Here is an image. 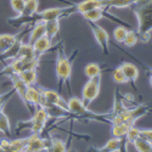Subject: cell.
I'll return each mask as SVG.
<instances>
[{
    "mask_svg": "<svg viewBox=\"0 0 152 152\" xmlns=\"http://www.w3.org/2000/svg\"><path fill=\"white\" fill-rule=\"evenodd\" d=\"M137 4L139 7L135 10L137 33L142 37V40H147L152 31V0H139Z\"/></svg>",
    "mask_w": 152,
    "mask_h": 152,
    "instance_id": "6da1fadb",
    "label": "cell"
},
{
    "mask_svg": "<svg viewBox=\"0 0 152 152\" xmlns=\"http://www.w3.org/2000/svg\"><path fill=\"white\" fill-rule=\"evenodd\" d=\"M71 75H72V63L69 58L65 55V53L60 50L57 54V60H56V77H57L58 85L61 86L66 82L69 86Z\"/></svg>",
    "mask_w": 152,
    "mask_h": 152,
    "instance_id": "7a4b0ae2",
    "label": "cell"
},
{
    "mask_svg": "<svg viewBox=\"0 0 152 152\" xmlns=\"http://www.w3.org/2000/svg\"><path fill=\"white\" fill-rule=\"evenodd\" d=\"M100 88H101V77L89 79L84 84L83 90H82V101L86 107L99 96Z\"/></svg>",
    "mask_w": 152,
    "mask_h": 152,
    "instance_id": "3957f363",
    "label": "cell"
},
{
    "mask_svg": "<svg viewBox=\"0 0 152 152\" xmlns=\"http://www.w3.org/2000/svg\"><path fill=\"white\" fill-rule=\"evenodd\" d=\"M39 66V58L35 57V58H18L15 57L12 60V62L6 67L5 73H16L20 74L22 71H26L29 68H37Z\"/></svg>",
    "mask_w": 152,
    "mask_h": 152,
    "instance_id": "277c9868",
    "label": "cell"
},
{
    "mask_svg": "<svg viewBox=\"0 0 152 152\" xmlns=\"http://www.w3.org/2000/svg\"><path fill=\"white\" fill-rule=\"evenodd\" d=\"M49 118V115H48V112L43 107V106H38L35 107V111H34V115L32 117V126H31V129L34 134H40L44 129V126L46 124V121Z\"/></svg>",
    "mask_w": 152,
    "mask_h": 152,
    "instance_id": "5b68a950",
    "label": "cell"
},
{
    "mask_svg": "<svg viewBox=\"0 0 152 152\" xmlns=\"http://www.w3.org/2000/svg\"><path fill=\"white\" fill-rule=\"evenodd\" d=\"M42 93V96H43V101H42V105L43 104H50V105H55V106H58L60 108H62L63 111L68 112V108H67V102L63 101V99L61 97V95L54 90H48V89H44V90H40Z\"/></svg>",
    "mask_w": 152,
    "mask_h": 152,
    "instance_id": "8992f818",
    "label": "cell"
},
{
    "mask_svg": "<svg viewBox=\"0 0 152 152\" xmlns=\"http://www.w3.org/2000/svg\"><path fill=\"white\" fill-rule=\"evenodd\" d=\"M50 144L48 145L46 140L42 139L39 134H32L31 136L27 137V146H26V152H44L48 151Z\"/></svg>",
    "mask_w": 152,
    "mask_h": 152,
    "instance_id": "52a82bcc",
    "label": "cell"
},
{
    "mask_svg": "<svg viewBox=\"0 0 152 152\" xmlns=\"http://www.w3.org/2000/svg\"><path fill=\"white\" fill-rule=\"evenodd\" d=\"M68 9L66 7H50L46 10H43L40 12H37V17L40 18V21L43 22H48V21H54V20H58Z\"/></svg>",
    "mask_w": 152,
    "mask_h": 152,
    "instance_id": "ba28073f",
    "label": "cell"
},
{
    "mask_svg": "<svg viewBox=\"0 0 152 152\" xmlns=\"http://www.w3.org/2000/svg\"><path fill=\"white\" fill-rule=\"evenodd\" d=\"M90 26H91V29H93V33H94V37H95L97 44L101 46V49L104 50L105 54H108V42H110V38H108L107 32L102 27L97 26V24L91 23Z\"/></svg>",
    "mask_w": 152,
    "mask_h": 152,
    "instance_id": "9c48e42d",
    "label": "cell"
},
{
    "mask_svg": "<svg viewBox=\"0 0 152 152\" xmlns=\"http://www.w3.org/2000/svg\"><path fill=\"white\" fill-rule=\"evenodd\" d=\"M24 99H26V106L28 108H29V106H34V107L42 106V101H43L42 93H40V90H38L37 88H34L33 85L27 88Z\"/></svg>",
    "mask_w": 152,
    "mask_h": 152,
    "instance_id": "30bf717a",
    "label": "cell"
},
{
    "mask_svg": "<svg viewBox=\"0 0 152 152\" xmlns=\"http://www.w3.org/2000/svg\"><path fill=\"white\" fill-rule=\"evenodd\" d=\"M67 108H68V112L74 113V115H79V116H84L86 113H90V111L88 110V107L84 105L83 101L78 97H74V96H72L68 100Z\"/></svg>",
    "mask_w": 152,
    "mask_h": 152,
    "instance_id": "8fae6325",
    "label": "cell"
},
{
    "mask_svg": "<svg viewBox=\"0 0 152 152\" xmlns=\"http://www.w3.org/2000/svg\"><path fill=\"white\" fill-rule=\"evenodd\" d=\"M9 75H10V79H11V83H12V86H14L15 91L18 94V96H20L21 100L23 101V104L26 105V99H24V96H26V90H27L28 85L21 79V77H20L18 74L11 73V74H9Z\"/></svg>",
    "mask_w": 152,
    "mask_h": 152,
    "instance_id": "7c38bea8",
    "label": "cell"
},
{
    "mask_svg": "<svg viewBox=\"0 0 152 152\" xmlns=\"http://www.w3.org/2000/svg\"><path fill=\"white\" fill-rule=\"evenodd\" d=\"M18 42L17 35L14 34H0V55H5L9 50Z\"/></svg>",
    "mask_w": 152,
    "mask_h": 152,
    "instance_id": "4fadbf2b",
    "label": "cell"
},
{
    "mask_svg": "<svg viewBox=\"0 0 152 152\" xmlns=\"http://www.w3.org/2000/svg\"><path fill=\"white\" fill-rule=\"evenodd\" d=\"M32 45H33V49H34V53H35L37 57L39 58V56L45 54L48 50L51 48V39H50L48 35H44V37L39 38V39H37Z\"/></svg>",
    "mask_w": 152,
    "mask_h": 152,
    "instance_id": "5bb4252c",
    "label": "cell"
},
{
    "mask_svg": "<svg viewBox=\"0 0 152 152\" xmlns=\"http://www.w3.org/2000/svg\"><path fill=\"white\" fill-rule=\"evenodd\" d=\"M104 0H83L75 6V11L84 14L86 11H90L94 9H104Z\"/></svg>",
    "mask_w": 152,
    "mask_h": 152,
    "instance_id": "9a60e30c",
    "label": "cell"
},
{
    "mask_svg": "<svg viewBox=\"0 0 152 152\" xmlns=\"http://www.w3.org/2000/svg\"><path fill=\"white\" fill-rule=\"evenodd\" d=\"M125 75V78L128 79V82H135L139 77V69L135 65H133V63L130 62H124L122 63V65L119 66Z\"/></svg>",
    "mask_w": 152,
    "mask_h": 152,
    "instance_id": "2e32d148",
    "label": "cell"
},
{
    "mask_svg": "<svg viewBox=\"0 0 152 152\" xmlns=\"http://www.w3.org/2000/svg\"><path fill=\"white\" fill-rule=\"evenodd\" d=\"M46 35V29H45V22L43 21H38L29 34V44H33L37 39Z\"/></svg>",
    "mask_w": 152,
    "mask_h": 152,
    "instance_id": "e0dca14e",
    "label": "cell"
},
{
    "mask_svg": "<svg viewBox=\"0 0 152 152\" xmlns=\"http://www.w3.org/2000/svg\"><path fill=\"white\" fill-rule=\"evenodd\" d=\"M16 57L18 58H35L37 55L34 53V49L32 44H23L21 43L20 48H18V51L16 54Z\"/></svg>",
    "mask_w": 152,
    "mask_h": 152,
    "instance_id": "ac0fdd59",
    "label": "cell"
},
{
    "mask_svg": "<svg viewBox=\"0 0 152 152\" xmlns=\"http://www.w3.org/2000/svg\"><path fill=\"white\" fill-rule=\"evenodd\" d=\"M18 75L28 86L34 85L37 83V79H38L37 68H29V69H26V71H22Z\"/></svg>",
    "mask_w": 152,
    "mask_h": 152,
    "instance_id": "d6986e66",
    "label": "cell"
},
{
    "mask_svg": "<svg viewBox=\"0 0 152 152\" xmlns=\"http://www.w3.org/2000/svg\"><path fill=\"white\" fill-rule=\"evenodd\" d=\"M38 7H39V0H26L24 1V9L21 16L31 17L35 15L38 12Z\"/></svg>",
    "mask_w": 152,
    "mask_h": 152,
    "instance_id": "ffe728a7",
    "label": "cell"
},
{
    "mask_svg": "<svg viewBox=\"0 0 152 152\" xmlns=\"http://www.w3.org/2000/svg\"><path fill=\"white\" fill-rule=\"evenodd\" d=\"M130 126H133V125H130L128 123L113 124V126H112V135H113V137H119V139L124 137L126 134H128Z\"/></svg>",
    "mask_w": 152,
    "mask_h": 152,
    "instance_id": "44dd1931",
    "label": "cell"
},
{
    "mask_svg": "<svg viewBox=\"0 0 152 152\" xmlns=\"http://www.w3.org/2000/svg\"><path fill=\"white\" fill-rule=\"evenodd\" d=\"M84 74L89 79H93V78H96V77H101V67L95 62L88 63V65L84 67Z\"/></svg>",
    "mask_w": 152,
    "mask_h": 152,
    "instance_id": "7402d4cb",
    "label": "cell"
},
{
    "mask_svg": "<svg viewBox=\"0 0 152 152\" xmlns=\"http://www.w3.org/2000/svg\"><path fill=\"white\" fill-rule=\"evenodd\" d=\"M26 146H27V137L15 139V140L10 141V147L7 152H24Z\"/></svg>",
    "mask_w": 152,
    "mask_h": 152,
    "instance_id": "603a6c76",
    "label": "cell"
},
{
    "mask_svg": "<svg viewBox=\"0 0 152 152\" xmlns=\"http://www.w3.org/2000/svg\"><path fill=\"white\" fill-rule=\"evenodd\" d=\"M82 15L88 22L95 23V22H97L99 20H101L104 17V11H102V9H94V10L84 12V14H82Z\"/></svg>",
    "mask_w": 152,
    "mask_h": 152,
    "instance_id": "cb8c5ba5",
    "label": "cell"
},
{
    "mask_svg": "<svg viewBox=\"0 0 152 152\" xmlns=\"http://www.w3.org/2000/svg\"><path fill=\"white\" fill-rule=\"evenodd\" d=\"M45 29H46V35L53 39L55 38L60 31V22L58 20H54V21H48L45 22Z\"/></svg>",
    "mask_w": 152,
    "mask_h": 152,
    "instance_id": "d4e9b609",
    "label": "cell"
},
{
    "mask_svg": "<svg viewBox=\"0 0 152 152\" xmlns=\"http://www.w3.org/2000/svg\"><path fill=\"white\" fill-rule=\"evenodd\" d=\"M133 145L137 152H152V144L150 141L145 140V139H142L141 136L137 137L133 142Z\"/></svg>",
    "mask_w": 152,
    "mask_h": 152,
    "instance_id": "484cf974",
    "label": "cell"
},
{
    "mask_svg": "<svg viewBox=\"0 0 152 152\" xmlns=\"http://www.w3.org/2000/svg\"><path fill=\"white\" fill-rule=\"evenodd\" d=\"M139 0H104V6L113 7H128L133 4H136Z\"/></svg>",
    "mask_w": 152,
    "mask_h": 152,
    "instance_id": "4316f807",
    "label": "cell"
},
{
    "mask_svg": "<svg viewBox=\"0 0 152 152\" xmlns=\"http://www.w3.org/2000/svg\"><path fill=\"white\" fill-rule=\"evenodd\" d=\"M0 133H3L6 136L10 135L11 133V125H10L9 117L6 116V113L3 110L0 111Z\"/></svg>",
    "mask_w": 152,
    "mask_h": 152,
    "instance_id": "83f0119b",
    "label": "cell"
},
{
    "mask_svg": "<svg viewBox=\"0 0 152 152\" xmlns=\"http://www.w3.org/2000/svg\"><path fill=\"white\" fill-rule=\"evenodd\" d=\"M122 147V139L119 137H113L107 141V144L104 146L102 151L105 152H117Z\"/></svg>",
    "mask_w": 152,
    "mask_h": 152,
    "instance_id": "f1b7e54d",
    "label": "cell"
},
{
    "mask_svg": "<svg viewBox=\"0 0 152 152\" xmlns=\"http://www.w3.org/2000/svg\"><path fill=\"white\" fill-rule=\"evenodd\" d=\"M66 144L63 142L60 139L53 137L51 141H50V146L48 148V152H66Z\"/></svg>",
    "mask_w": 152,
    "mask_h": 152,
    "instance_id": "f546056e",
    "label": "cell"
},
{
    "mask_svg": "<svg viewBox=\"0 0 152 152\" xmlns=\"http://www.w3.org/2000/svg\"><path fill=\"white\" fill-rule=\"evenodd\" d=\"M126 33H128V29L123 26H118L115 31H113V38L117 40V42H121L123 43L125 37H126Z\"/></svg>",
    "mask_w": 152,
    "mask_h": 152,
    "instance_id": "4dcf8cb0",
    "label": "cell"
},
{
    "mask_svg": "<svg viewBox=\"0 0 152 152\" xmlns=\"http://www.w3.org/2000/svg\"><path fill=\"white\" fill-rule=\"evenodd\" d=\"M112 77H113V80H115L116 83H118V84H124V83L128 82V79L125 78V75H124L121 67H117L115 71H113Z\"/></svg>",
    "mask_w": 152,
    "mask_h": 152,
    "instance_id": "1f68e13d",
    "label": "cell"
},
{
    "mask_svg": "<svg viewBox=\"0 0 152 152\" xmlns=\"http://www.w3.org/2000/svg\"><path fill=\"white\" fill-rule=\"evenodd\" d=\"M24 1H26V0H10V5H11L12 10H14L16 14H18L20 16L22 15L23 9H24Z\"/></svg>",
    "mask_w": 152,
    "mask_h": 152,
    "instance_id": "d6a6232c",
    "label": "cell"
},
{
    "mask_svg": "<svg viewBox=\"0 0 152 152\" xmlns=\"http://www.w3.org/2000/svg\"><path fill=\"white\" fill-rule=\"evenodd\" d=\"M125 137H126V141L133 144V142L136 140L137 137H140V129L135 128L134 125H133V126H130V129H129L128 134L125 135Z\"/></svg>",
    "mask_w": 152,
    "mask_h": 152,
    "instance_id": "836d02e7",
    "label": "cell"
},
{
    "mask_svg": "<svg viewBox=\"0 0 152 152\" xmlns=\"http://www.w3.org/2000/svg\"><path fill=\"white\" fill-rule=\"evenodd\" d=\"M123 43L125 44V46H128V48L134 46V45L137 43V37H136L135 32L128 31V33H126V37H125V39H124Z\"/></svg>",
    "mask_w": 152,
    "mask_h": 152,
    "instance_id": "e575fe53",
    "label": "cell"
},
{
    "mask_svg": "<svg viewBox=\"0 0 152 152\" xmlns=\"http://www.w3.org/2000/svg\"><path fill=\"white\" fill-rule=\"evenodd\" d=\"M140 136L152 144V129H144V130H140Z\"/></svg>",
    "mask_w": 152,
    "mask_h": 152,
    "instance_id": "d590c367",
    "label": "cell"
},
{
    "mask_svg": "<svg viewBox=\"0 0 152 152\" xmlns=\"http://www.w3.org/2000/svg\"><path fill=\"white\" fill-rule=\"evenodd\" d=\"M0 147H1L4 151H9V147H10V140L9 139H6V137H4V139H0Z\"/></svg>",
    "mask_w": 152,
    "mask_h": 152,
    "instance_id": "8d00e7d4",
    "label": "cell"
},
{
    "mask_svg": "<svg viewBox=\"0 0 152 152\" xmlns=\"http://www.w3.org/2000/svg\"><path fill=\"white\" fill-rule=\"evenodd\" d=\"M11 95V93H5V94H0V111L3 110V106H4V104H5V101H6V99H9L7 96H10Z\"/></svg>",
    "mask_w": 152,
    "mask_h": 152,
    "instance_id": "74e56055",
    "label": "cell"
},
{
    "mask_svg": "<svg viewBox=\"0 0 152 152\" xmlns=\"http://www.w3.org/2000/svg\"><path fill=\"white\" fill-rule=\"evenodd\" d=\"M150 85L152 86V75H151V77H150Z\"/></svg>",
    "mask_w": 152,
    "mask_h": 152,
    "instance_id": "f35d334b",
    "label": "cell"
},
{
    "mask_svg": "<svg viewBox=\"0 0 152 152\" xmlns=\"http://www.w3.org/2000/svg\"><path fill=\"white\" fill-rule=\"evenodd\" d=\"M0 152H6V151H4V150H3L1 147H0Z\"/></svg>",
    "mask_w": 152,
    "mask_h": 152,
    "instance_id": "ab89813d",
    "label": "cell"
},
{
    "mask_svg": "<svg viewBox=\"0 0 152 152\" xmlns=\"http://www.w3.org/2000/svg\"><path fill=\"white\" fill-rule=\"evenodd\" d=\"M24 152H26V151H24Z\"/></svg>",
    "mask_w": 152,
    "mask_h": 152,
    "instance_id": "60d3db41",
    "label": "cell"
}]
</instances>
